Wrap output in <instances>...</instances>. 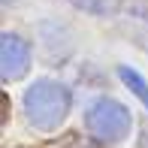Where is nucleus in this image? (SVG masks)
Wrapping results in <instances>:
<instances>
[{
    "instance_id": "obj_1",
    "label": "nucleus",
    "mask_w": 148,
    "mask_h": 148,
    "mask_svg": "<svg viewBox=\"0 0 148 148\" xmlns=\"http://www.w3.org/2000/svg\"><path fill=\"white\" fill-rule=\"evenodd\" d=\"M24 112L36 130H58L70 112V91L60 82H36L24 94Z\"/></svg>"
},
{
    "instance_id": "obj_2",
    "label": "nucleus",
    "mask_w": 148,
    "mask_h": 148,
    "mask_svg": "<svg viewBox=\"0 0 148 148\" xmlns=\"http://www.w3.org/2000/svg\"><path fill=\"white\" fill-rule=\"evenodd\" d=\"M85 124L97 139L118 142L130 133V112H127V106L115 103V100H97L85 112Z\"/></svg>"
},
{
    "instance_id": "obj_3",
    "label": "nucleus",
    "mask_w": 148,
    "mask_h": 148,
    "mask_svg": "<svg viewBox=\"0 0 148 148\" xmlns=\"http://www.w3.org/2000/svg\"><path fill=\"white\" fill-rule=\"evenodd\" d=\"M30 66V49L24 39L12 36V33H3V39H0V73H3L6 82H12V79L24 76Z\"/></svg>"
},
{
    "instance_id": "obj_4",
    "label": "nucleus",
    "mask_w": 148,
    "mask_h": 148,
    "mask_svg": "<svg viewBox=\"0 0 148 148\" xmlns=\"http://www.w3.org/2000/svg\"><path fill=\"white\" fill-rule=\"evenodd\" d=\"M118 76H121V82H124L127 88H130V91H133V94H136V97L148 106V82H145V79L139 76L136 70H130V66H121Z\"/></svg>"
}]
</instances>
